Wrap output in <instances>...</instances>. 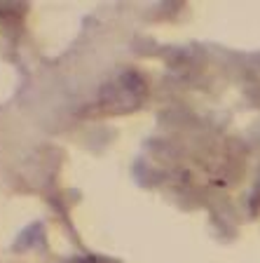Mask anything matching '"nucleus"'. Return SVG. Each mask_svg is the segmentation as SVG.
<instances>
[{"mask_svg":"<svg viewBox=\"0 0 260 263\" xmlns=\"http://www.w3.org/2000/svg\"><path fill=\"white\" fill-rule=\"evenodd\" d=\"M146 94L148 87L141 73L127 68V71L115 73L113 78L103 82L98 89L96 104L98 110L106 115H125L138 108L146 101Z\"/></svg>","mask_w":260,"mask_h":263,"instance_id":"nucleus-1","label":"nucleus"},{"mask_svg":"<svg viewBox=\"0 0 260 263\" xmlns=\"http://www.w3.org/2000/svg\"><path fill=\"white\" fill-rule=\"evenodd\" d=\"M64 263H115L110 258H103V256H75V258H68Z\"/></svg>","mask_w":260,"mask_h":263,"instance_id":"nucleus-2","label":"nucleus"}]
</instances>
